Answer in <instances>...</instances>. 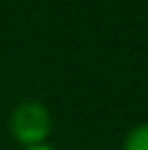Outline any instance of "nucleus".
<instances>
[{
	"instance_id": "nucleus-1",
	"label": "nucleus",
	"mask_w": 148,
	"mask_h": 150,
	"mask_svg": "<svg viewBox=\"0 0 148 150\" xmlns=\"http://www.w3.org/2000/svg\"><path fill=\"white\" fill-rule=\"evenodd\" d=\"M50 113L42 103H21L11 116V134L24 148L42 145L50 134Z\"/></svg>"
},
{
	"instance_id": "nucleus-2",
	"label": "nucleus",
	"mask_w": 148,
	"mask_h": 150,
	"mask_svg": "<svg viewBox=\"0 0 148 150\" xmlns=\"http://www.w3.org/2000/svg\"><path fill=\"white\" fill-rule=\"evenodd\" d=\"M124 150H148V124H138L124 137Z\"/></svg>"
},
{
	"instance_id": "nucleus-3",
	"label": "nucleus",
	"mask_w": 148,
	"mask_h": 150,
	"mask_svg": "<svg viewBox=\"0 0 148 150\" xmlns=\"http://www.w3.org/2000/svg\"><path fill=\"white\" fill-rule=\"evenodd\" d=\"M26 150H53V148H50V145H45V142H42V145H32V148H26Z\"/></svg>"
}]
</instances>
